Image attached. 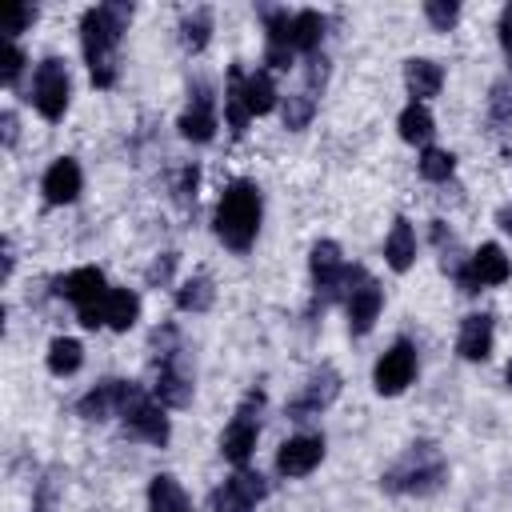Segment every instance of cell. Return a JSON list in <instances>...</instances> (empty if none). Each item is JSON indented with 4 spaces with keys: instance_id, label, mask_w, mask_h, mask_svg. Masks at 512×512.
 I'll use <instances>...</instances> for the list:
<instances>
[{
    "instance_id": "e0dca14e",
    "label": "cell",
    "mask_w": 512,
    "mask_h": 512,
    "mask_svg": "<svg viewBox=\"0 0 512 512\" xmlns=\"http://www.w3.org/2000/svg\"><path fill=\"white\" fill-rule=\"evenodd\" d=\"M124 432L132 440H144V444H164L168 440V416H164V408L156 400L136 396L132 408L124 412Z\"/></svg>"
},
{
    "instance_id": "8d00e7d4",
    "label": "cell",
    "mask_w": 512,
    "mask_h": 512,
    "mask_svg": "<svg viewBox=\"0 0 512 512\" xmlns=\"http://www.w3.org/2000/svg\"><path fill=\"white\" fill-rule=\"evenodd\" d=\"M32 20H36V8H32V4H12V8L4 12V32H8V40H12L16 32H24Z\"/></svg>"
},
{
    "instance_id": "d590c367",
    "label": "cell",
    "mask_w": 512,
    "mask_h": 512,
    "mask_svg": "<svg viewBox=\"0 0 512 512\" xmlns=\"http://www.w3.org/2000/svg\"><path fill=\"white\" fill-rule=\"evenodd\" d=\"M196 184H200V168H196V164H184V168L176 172V184H172L180 208H188V204L196 200Z\"/></svg>"
},
{
    "instance_id": "603a6c76",
    "label": "cell",
    "mask_w": 512,
    "mask_h": 512,
    "mask_svg": "<svg viewBox=\"0 0 512 512\" xmlns=\"http://www.w3.org/2000/svg\"><path fill=\"white\" fill-rule=\"evenodd\" d=\"M384 260H388L392 272H408L412 260H416V232H412V224L404 216L392 220V232L384 240Z\"/></svg>"
},
{
    "instance_id": "8992f818",
    "label": "cell",
    "mask_w": 512,
    "mask_h": 512,
    "mask_svg": "<svg viewBox=\"0 0 512 512\" xmlns=\"http://www.w3.org/2000/svg\"><path fill=\"white\" fill-rule=\"evenodd\" d=\"M68 96H72V80H68V68L60 56H44L36 64V76H32V104L44 120H60L68 112Z\"/></svg>"
},
{
    "instance_id": "7a4b0ae2",
    "label": "cell",
    "mask_w": 512,
    "mask_h": 512,
    "mask_svg": "<svg viewBox=\"0 0 512 512\" xmlns=\"http://www.w3.org/2000/svg\"><path fill=\"white\" fill-rule=\"evenodd\" d=\"M260 212H264L260 188L252 180H232L216 204V236L232 252H248L256 232H260Z\"/></svg>"
},
{
    "instance_id": "5bb4252c",
    "label": "cell",
    "mask_w": 512,
    "mask_h": 512,
    "mask_svg": "<svg viewBox=\"0 0 512 512\" xmlns=\"http://www.w3.org/2000/svg\"><path fill=\"white\" fill-rule=\"evenodd\" d=\"M324 460V436L320 432H300L280 444L276 452V472L280 476H308Z\"/></svg>"
},
{
    "instance_id": "ee69618b",
    "label": "cell",
    "mask_w": 512,
    "mask_h": 512,
    "mask_svg": "<svg viewBox=\"0 0 512 512\" xmlns=\"http://www.w3.org/2000/svg\"><path fill=\"white\" fill-rule=\"evenodd\" d=\"M504 384L512 388V360H508V368H504Z\"/></svg>"
},
{
    "instance_id": "6da1fadb",
    "label": "cell",
    "mask_w": 512,
    "mask_h": 512,
    "mask_svg": "<svg viewBox=\"0 0 512 512\" xmlns=\"http://www.w3.org/2000/svg\"><path fill=\"white\" fill-rule=\"evenodd\" d=\"M128 24H132V4L124 0H104L80 16V48L96 88L116 84V44L128 32Z\"/></svg>"
},
{
    "instance_id": "ac0fdd59",
    "label": "cell",
    "mask_w": 512,
    "mask_h": 512,
    "mask_svg": "<svg viewBox=\"0 0 512 512\" xmlns=\"http://www.w3.org/2000/svg\"><path fill=\"white\" fill-rule=\"evenodd\" d=\"M80 184H84L80 164H76L72 156H60V160L48 164V172H44V180H40V192H44L48 204H72V200L80 196Z\"/></svg>"
},
{
    "instance_id": "cb8c5ba5",
    "label": "cell",
    "mask_w": 512,
    "mask_h": 512,
    "mask_svg": "<svg viewBox=\"0 0 512 512\" xmlns=\"http://www.w3.org/2000/svg\"><path fill=\"white\" fill-rule=\"evenodd\" d=\"M140 320V296L132 288H108L104 296V324L112 332H128Z\"/></svg>"
},
{
    "instance_id": "277c9868",
    "label": "cell",
    "mask_w": 512,
    "mask_h": 512,
    "mask_svg": "<svg viewBox=\"0 0 512 512\" xmlns=\"http://www.w3.org/2000/svg\"><path fill=\"white\" fill-rule=\"evenodd\" d=\"M308 264H312L316 292H320L324 300H348V296L368 280V272H364L360 264H344L336 240H316L312 252H308Z\"/></svg>"
},
{
    "instance_id": "7bdbcfd3",
    "label": "cell",
    "mask_w": 512,
    "mask_h": 512,
    "mask_svg": "<svg viewBox=\"0 0 512 512\" xmlns=\"http://www.w3.org/2000/svg\"><path fill=\"white\" fill-rule=\"evenodd\" d=\"M12 264H16V256H12V240H4V276H12Z\"/></svg>"
},
{
    "instance_id": "5b68a950",
    "label": "cell",
    "mask_w": 512,
    "mask_h": 512,
    "mask_svg": "<svg viewBox=\"0 0 512 512\" xmlns=\"http://www.w3.org/2000/svg\"><path fill=\"white\" fill-rule=\"evenodd\" d=\"M260 408H264V392H248L244 400H240V408H236V416H232V424L224 428V436H220V452H224V460L228 464H248V456L256 452V436H260Z\"/></svg>"
},
{
    "instance_id": "ba28073f",
    "label": "cell",
    "mask_w": 512,
    "mask_h": 512,
    "mask_svg": "<svg viewBox=\"0 0 512 512\" xmlns=\"http://www.w3.org/2000/svg\"><path fill=\"white\" fill-rule=\"evenodd\" d=\"M136 396H144L132 380H100L88 396H80V404H76V412L84 416V420H108V416H124L128 408H132V400Z\"/></svg>"
},
{
    "instance_id": "4316f807",
    "label": "cell",
    "mask_w": 512,
    "mask_h": 512,
    "mask_svg": "<svg viewBox=\"0 0 512 512\" xmlns=\"http://www.w3.org/2000/svg\"><path fill=\"white\" fill-rule=\"evenodd\" d=\"M396 128H400V140H404V144H428L432 132H436V120H432V112H428L424 104H408V108L400 112Z\"/></svg>"
},
{
    "instance_id": "b9f144b4",
    "label": "cell",
    "mask_w": 512,
    "mask_h": 512,
    "mask_svg": "<svg viewBox=\"0 0 512 512\" xmlns=\"http://www.w3.org/2000/svg\"><path fill=\"white\" fill-rule=\"evenodd\" d=\"M12 140H16V116L4 112V144H12Z\"/></svg>"
},
{
    "instance_id": "836d02e7",
    "label": "cell",
    "mask_w": 512,
    "mask_h": 512,
    "mask_svg": "<svg viewBox=\"0 0 512 512\" xmlns=\"http://www.w3.org/2000/svg\"><path fill=\"white\" fill-rule=\"evenodd\" d=\"M488 116H492V124H508V120H512V76H500V80L492 84Z\"/></svg>"
},
{
    "instance_id": "60d3db41",
    "label": "cell",
    "mask_w": 512,
    "mask_h": 512,
    "mask_svg": "<svg viewBox=\"0 0 512 512\" xmlns=\"http://www.w3.org/2000/svg\"><path fill=\"white\" fill-rule=\"evenodd\" d=\"M496 224H500V232H508V236H512V204H504V208L496 212Z\"/></svg>"
},
{
    "instance_id": "1f68e13d",
    "label": "cell",
    "mask_w": 512,
    "mask_h": 512,
    "mask_svg": "<svg viewBox=\"0 0 512 512\" xmlns=\"http://www.w3.org/2000/svg\"><path fill=\"white\" fill-rule=\"evenodd\" d=\"M416 168H420V176H424V180H432V184H444V180L456 172V156H452L448 148H424Z\"/></svg>"
},
{
    "instance_id": "52a82bcc",
    "label": "cell",
    "mask_w": 512,
    "mask_h": 512,
    "mask_svg": "<svg viewBox=\"0 0 512 512\" xmlns=\"http://www.w3.org/2000/svg\"><path fill=\"white\" fill-rule=\"evenodd\" d=\"M452 276H456L460 292L472 296V292H480V288H496V284H504V280L512 276V264H508V256H504L500 244H480V248L468 256V264L452 268Z\"/></svg>"
},
{
    "instance_id": "4fadbf2b",
    "label": "cell",
    "mask_w": 512,
    "mask_h": 512,
    "mask_svg": "<svg viewBox=\"0 0 512 512\" xmlns=\"http://www.w3.org/2000/svg\"><path fill=\"white\" fill-rule=\"evenodd\" d=\"M52 292L64 296V300H72L76 312H80V308L100 304V300L108 296V284H104V272H100V268L84 264V268H72L68 276H56V280H52Z\"/></svg>"
},
{
    "instance_id": "44dd1931",
    "label": "cell",
    "mask_w": 512,
    "mask_h": 512,
    "mask_svg": "<svg viewBox=\"0 0 512 512\" xmlns=\"http://www.w3.org/2000/svg\"><path fill=\"white\" fill-rule=\"evenodd\" d=\"M244 76H248V72H244L240 64H232V68H228V88H224V120H228V128H232L236 140L248 132V120H252L248 100H244Z\"/></svg>"
},
{
    "instance_id": "d6986e66",
    "label": "cell",
    "mask_w": 512,
    "mask_h": 512,
    "mask_svg": "<svg viewBox=\"0 0 512 512\" xmlns=\"http://www.w3.org/2000/svg\"><path fill=\"white\" fill-rule=\"evenodd\" d=\"M344 308H348V328H352L356 336H364V332H372V324H376V316H380V308H384V288L368 276V280L344 300Z\"/></svg>"
},
{
    "instance_id": "30bf717a",
    "label": "cell",
    "mask_w": 512,
    "mask_h": 512,
    "mask_svg": "<svg viewBox=\"0 0 512 512\" xmlns=\"http://www.w3.org/2000/svg\"><path fill=\"white\" fill-rule=\"evenodd\" d=\"M416 376V348L408 340H396L380 360H376V372H372V384L380 396H400Z\"/></svg>"
},
{
    "instance_id": "74e56055",
    "label": "cell",
    "mask_w": 512,
    "mask_h": 512,
    "mask_svg": "<svg viewBox=\"0 0 512 512\" xmlns=\"http://www.w3.org/2000/svg\"><path fill=\"white\" fill-rule=\"evenodd\" d=\"M172 268H176V252H164V256H156L152 264H148V272H144V280L156 288V284H168L172 280Z\"/></svg>"
},
{
    "instance_id": "7c38bea8",
    "label": "cell",
    "mask_w": 512,
    "mask_h": 512,
    "mask_svg": "<svg viewBox=\"0 0 512 512\" xmlns=\"http://www.w3.org/2000/svg\"><path fill=\"white\" fill-rule=\"evenodd\" d=\"M340 396V372L336 368H316L312 376H308V384H304V392L288 404V416L292 420H308V416H316V412H324L332 400Z\"/></svg>"
},
{
    "instance_id": "d4e9b609",
    "label": "cell",
    "mask_w": 512,
    "mask_h": 512,
    "mask_svg": "<svg viewBox=\"0 0 512 512\" xmlns=\"http://www.w3.org/2000/svg\"><path fill=\"white\" fill-rule=\"evenodd\" d=\"M148 512H196L184 496V488L176 484V476H152L148 484Z\"/></svg>"
},
{
    "instance_id": "4dcf8cb0",
    "label": "cell",
    "mask_w": 512,
    "mask_h": 512,
    "mask_svg": "<svg viewBox=\"0 0 512 512\" xmlns=\"http://www.w3.org/2000/svg\"><path fill=\"white\" fill-rule=\"evenodd\" d=\"M244 100H248V112H252V116L272 112V108H276V84H272V76H268V72L244 76Z\"/></svg>"
},
{
    "instance_id": "f1b7e54d",
    "label": "cell",
    "mask_w": 512,
    "mask_h": 512,
    "mask_svg": "<svg viewBox=\"0 0 512 512\" xmlns=\"http://www.w3.org/2000/svg\"><path fill=\"white\" fill-rule=\"evenodd\" d=\"M80 364H84V348H80V340H72V336H56V340L48 344V372H52V376H72Z\"/></svg>"
},
{
    "instance_id": "d6a6232c",
    "label": "cell",
    "mask_w": 512,
    "mask_h": 512,
    "mask_svg": "<svg viewBox=\"0 0 512 512\" xmlns=\"http://www.w3.org/2000/svg\"><path fill=\"white\" fill-rule=\"evenodd\" d=\"M316 116V96L304 88V92H292L288 100H284V128L288 132H300V128H308V120Z\"/></svg>"
},
{
    "instance_id": "ffe728a7",
    "label": "cell",
    "mask_w": 512,
    "mask_h": 512,
    "mask_svg": "<svg viewBox=\"0 0 512 512\" xmlns=\"http://www.w3.org/2000/svg\"><path fill=\"white\" fill-rule=\"evenodd\" d=\"M456 352L464 360H488L492 356V316L488 312H472L460 320V336H456Z\"/></svg>"
},
{
    "instance_id": "7402d4cb",
    "label": "cell",
    "mask_w": 512,
    "mask_h": 512,
    "mask_svg": "<svg viewBox=\"0 0 512 512\" xmlns=\"http://www.w3.org/2000/svg\"><path fill=\"white\" fill-rule=\"evenodd\" d=\"M404 84H408V92H412V104H420V100H428V96L440 92V84H444V68H440L436 60L412 56V60L404 64Z\"/></svg>"
},
{
    "instance_id": "3957f363",
    "label": "cell",
    "mask_w": 512,
    "mask_h": 512,
    "mask_svg": "<svg viewBox=\"0 0 512 512\" xmlns=\"http://www.w3.org/2000/svg\"><path fill=\"white\" fill-rule=\"evenodd\" d=\"M444 480H448V460L440 456L436 444L420 440L380 476V488L396 496H432Z\"/></svg>"
},
{
    "instance_id": "484cf974",
    "label": "cell",
    "mask_w": 512,
    "mask_h": 512,
    "mask_svg": "<svg viewBox=\"0 0 512 512\" xmlns=\"http://www.w3.org/2000/svg\"><path fill=\"white\" fill-rule=\"evenodd\" d=\"M324 28H328V20H324L316 8L296 12V16H292V48L304 52V56H316V48H320V40H324Z\"/></svg>"
},
{
    "instance_id": "e575fe53",
    "label": "cell",
    "mask_w": 512,
    "mask_h": 512,
    "mask_svg": "<svg viewBox=\"0 0 512 512\" xmlns=\"http://www.w3.org/2000/svg\"><path fill=\"white\" fill-rule=\"evenodd\" d=\"M424 16H428V24H432L436 32H448V28L460 20V4H456V0H428V4H424Z\"/></svg>"
},
{
    "instance_id": "f35d334b",
    "label": "cell",
    "mask_w": 512,
    "mask_h": 512,
    "mask_svg": "<svg viewBox=\"0 0 512 512\" xmlns=\"http://www.w3.org/2000/svg\"><path fill=\"white\" fill-rule=\"evenodd\" d=\"M24 64H28V56H24V52H20L16 44H8V52H4V72H0L8 88H12L16 80H20V72H24Z\"/></svg>"
},
{
    "instance_id": "9c48e42d",
    "label": "cell",
    "mask_w": 512,
    "mask_h": 512,
    "mask_svg": "<svg viewBox=\"0 0 512 512\" xmlns=\"http://www.w3.org/2000/svg\"><path fill=\"white\" fill-rule=\"evenodd\" d=\"M268 496V480L260 472H248L240 468L236 476H228L216 492H212V512H252L260 500Z\"/></svg>"
},
{
    "instance_id": "ab89813d",
    "label": "cell",
    "mask_w": 512,
    "mask_h": 512,
    "mask_svg": "<svg viewBox=\"0 0 512 512\" xmlns=\"http://www.w3.org/2000/svg\"><path fill=\"white\" fill-rule=\"evenodd\" d=\"M496 32H500V44H504V52L512 56V4H504V12H500V24H496Z\"/></svg>"
},
{
    "instance_id": "f546056e",
    "label": "cell",
    "mask_w": 512,
    "mask_h": 512,
    "mask_svg": "<svg viewBox=\"0 0 512 512\" xmlns=\"http://www.w3.org/2000/svg\"><path fill=\"white\" fill-rule=\"evenodd\" d=\"M180 40H184L188 52H204L208 40H212V8H192L180 20Z\"/></svg>"
},
{
    "instance_id": "9a60e30c",
    "label": "cell",
    "mask_w": 512,
    "mask_h": 512,
    "mask_svg": "<svg viewBox=\"0 0 512 512\" xmlns=\"http://www.w3.org/2000/svg\"><path fill=\"white\" fill-rule=\"evenodd\" d=\"M292 16L284 8H264V64L284 72L292 64Z\"/></svg>"
},
{
    "instance_id": "83f0119b",
    "label": "cell",
    "mask_w": 512,
    "mask_h": 512,
    "mask_svg": "<svg viewBox=\"0 0 512 512\" xmlns=\"http://www.w3.org/2000/svg\"><path fill=\"white\" fill-rule=\"evenodd\" d=\"M212 300H216V288H212V280H208L204 272H196L192 280H184V284L176 288V308H180V312H208Z\"/></svg>"
},
{
    "instance_id": "8fae6325",
    "label": "cell",
    "mask_w": 512,
    "mask_h": 512,
    "mask_svg": "<svg viewBox=\"0 0 512 512\" xmlns=\"http://www.w3.org/2000/svg\"><path fill=\"white\" fill-rule=\"evenodd\" d=\"M216 100H212V88L204 84V80H196L192 84V100H188V108H184V116L176 120V128H180V136L184 140H192V144H208L212 136H216Z\"/></svg>"
},
{
    "instance_id": "2e32d148",
    "label": "cell",
    "mask_w": 512,
    "mask_h": 512,
    "mask_svg": "<svg viewBox=\"0 0 512 512\" xmlns=\"http://www.w3.org/2000/svg\"><path fill=\"white\" fill-rule=\"evenodd\" d=\"M192 368L184 364V356H168L160 360V372H156V400L168 404V408H188L192 404Z\"/></svg>"
}]
</instances>
